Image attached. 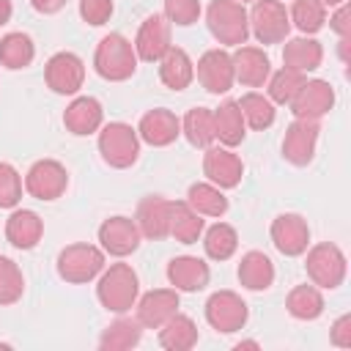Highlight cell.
Here are the masks:
<instances>
[{"label": "cell", "instance_id": "cell-35", "mask_svg": "<svg viewBox=\"0 0 351 351\" xmlns=\"http://www.w3.org/2000/svg\"><path fill=\"white\" fill-rule=\"evenodd\" d=\"M186 203L200 214V217H222L228 211V197L222 195L219 186H214L211 181L203 184H192L189 192H186Z\"/></svg>", "mask_w": 351, "mask_h": 351}, {"label": "cell", "instance_id": "cell-18", "mask_svg": "<svg viewBox=\"0 0 351 351\" xmlns=\"http://www.w3.org/2000/svg\"><path fill=\"white\" fill-rule=\"evenodd\" d=\"M178 291L176 288H156V291H148L137 299V321L145 326V329H159L170 315L178 313Z\"/></svg>", "mask_w": 351, "mask_h": 351}, {"label": "cell", "instance_id": "cell-47", "mask_svg": "<svg viewBox=\"0 0 351 351\" xmlns=\"http://www.w3.org/2000/svg\"><path fill=\"white\" fill-rule=\"evenodd\" d=\"M11 14H14V5H11V0H0V25H8Z\"/></svg>", "mask_w": 351, "mask_h": 351}, {"label": "cell", "instance_id": "cell-46", "mask_svg": "<svg viewBox=\"0 0 351 351\" xmlns=\"http://www.w3.org/2000/svg\"><path fill=\"white\" fill-rule=\"evenodd\" d=\"M30 5H33L38 14H58V11L66 5V0H30Z\"/></svg>", "mask_w": 351, "mask_h": 351}, {"label": "cell", "instance_id": "cell-48", "mask_svg": "<svg viewBox=\"0 0 351 351\" xmlns=\"http://www.w3.org/2000/svg\"><path fill=\"white\" fill-rule=\"evenodd\" d=\"M321 5H340V3H346V0H318Z\"/></svg>", "mask_w": 351, "mask_h": 351}, {"label": "cell", "instance_id": "cell-34", "mask_svg": "<svg viewBox=\"0 0 351 351\" xmlns=\"http://www.w3.org/2000/svg\"><path fill=\"white\" fill-rule=\"evenodd\" d=\"M181 134L195 148H208L214 143V112L208 107H192L181 121Z\"/></svg>", "mask_w": 351, "mask_h": 351}, {"label": "cell", "instance_id": "cell-38", "mask_svg": "<svg viewBox=\"0 0 351 351\" xmlns=\"http://www.w3.org/2000/svg\"><path fill=\"white\" fill-rule=\"evenodd\" d=\"M291 22L304 33V36H313L324 27L326 22V5H321L318 0H293V8H291Z\"/></svg>", "mask_w": 351, "mask_h": 351}, {"label": "cell", "instance_id": "cell-42", "mask_svg": "<svg viewBox=\"0 0 351 351\" xmlns=\"http://www.w3.org/2000/svg\"><path fill=\"white\" fill-rule=\"evenodd\" d=\"M165 19L181 27L195 25L200 19V0H165Z\"/></svg>", "mask_w": 351, "mask_h": 351}, {"label": "cell", "instance_id": "cell-23", "mask_svg": "<svg viewBox=\"0 0 351 351\" xmlns=\"http://www.w3.org/2000/svg\"><path fill=\"white\" fill-rule=\"evenodd\" d=\"M208 263L195 255H178L167 263V280L176 291H203L208 285Z\"/></svg>", "mask_w": 351, "mask_h": 351}, {"label": "cell", "instance_id": "cell-19", "mask_svg": "<svg viewBox=\"0 0 351 351\" xmlns=\"http://www.w3.org/2000/svg\"><path fill=\"white\" fill-rule=\"evenodd\" d=\"M137 134L143 143L154 145V148H165L170 143L178 140L181 134V121L176 112L165 110V107H156V110H148L143 118H140V126H137Z\"/></svg>", "mask_w": 351, "mask_h": 351}, {"label": "cell", "instance_id": "cell-8", "mask_svg": "<svg viewBox=\"0 0 351 351\" xmlns=\"http://www.w3.org/2000/svg\"><path fill=\"white\" fill-rule=\"evenodd\" d=\"M247 315H250V310L236 291H217L206 302V321L211 324V329H217L222 335L244 329Z\"/></svg>", "mask_w": 351, "mask_h": 351}, {"label": "cell", "instance_id": "cell-6", "mask_svg": "<svg viewBox=\"0 0 351 351\" xmlns=\"http://www.w3.org/2000/svg\"><path fill=\"white\" fill-rule=\"evenodd\" d=\"M104 269V250L93 244H69L58 255V274L66 282L82 285L99 277Z\"/></svg>", "mask_w": 351, "mask_h": 351}, {"label": "cell", "instance_id": "cell-45", "mask_svg": "<svg viewBox=\"0 0 351 351\" xmlns=\"http://www.w3.org/2000/svg\"><path fill=\"white\" fill-rule=\"evenodd\" d=\"M329 27L340 36V38H351V8L346 3L337 5V11L329 16Z\"/></svg>", "mask_w": 351, "mask_h": 351}, {"label": "cell", "instance_id": "cell-40", "mask_svg": "<svg viewBox=\"0 0 351 351\" xmlns=\"http://www.w3.org/2000/svg\"><path fill=\"white\" fill-rule=\"evenodd\" d=\"M22 293H25V277H22L19 266L11 258L0 255V304L3 307L14 304L22 299Z\"/></svg>", "mask_w": 351, "mask_h": 351}, {"label": "cell", "instance_id": "cell-28", "mask_svg": "<svg viewBox=\"0 0 351 351\" xmlns=\"http://www.w3.org/2000/svg\"><path fill=\"white\" fill-rule=\"evenodd\" d=\"M239 282L247 291H266V288H271V282H274V263H271V258L258 252V250L241 255Z\"/></svg>", "mask_w": 351, "mask_h": 351}, {"label": "cell", "instance_id": "cell-4", "mask_svg": "<svg viewBox=\"0 0 351 351\" xmlns=\"http://www.w3.org/2000/svg\"><path fill=\"white\" fill-rule=\"evenodd\" d=\"M99 154L110 167L126 170L140 156V134L123 121H112L99 132Z\"/></svg>", "mask_w": 351, "mask_h": 351}, {"label": "cell", "instance_id": "cell-22", "mask_svg": "<svg viewBox=\"0 0 351 351\" xmlns=\"http://www.w3.org/2000/svg\"><path fill=\"white\" fill-rule=\"evenodd\" d=\"M101 121H104V110H101L99 99H93V96H77L63 112V126L77 137L99 132Z\"/></svg>", "mask_w": 351, "mask_h": 351}, {"label": "cell", "instance_id": "cell-36", "mask_svg": "<svg viewBox=\"0 0 351 351\" xmlns=\"http://www.w3.org/2000/svg\"><path fill=\"white\" fill-rule=\"evenodd\" d=\"M203 250L211 261H228L233 258V252L239 250V233L233 225L228 222H214L206 233H203Z\"/></svg>", "mask_w": 351, "mask_h": 351}, {"label": "cell", "instance_id": "cell-9", "mask_svg": "<svg viewBox=\"0 0 351 351\" xmlns=\"http://www.w3.org/2000/svg\"><path fill=\"white\" fill-rule=\"evenodd\" d=\"M47 88L60 96H74L85 82V63L74 52H55L44 66Z\"/></svg>", "mask_w": 351, "mask_h": 351}, {"label": "cell", "instance_id": "cell-10", "mask_svg": "<svg viewBox=\"0 0 351 351\" xmlns=\"http://www.w3.org/2000/svg\"><path fill=\"white\" fill-rule=\"evenodd\" d=\"M69 186V173L55 159H38L25 176V189L36 200H58Z\"/></svg>", "mask_w": 351, "mask_h": 351}, {"label": "cell", "instance_id": "cell-49", "mask_svg": "<svg viewBox=\"0 0 351 351\" xmlns=\"http://www.w3.org/2000/svg\"><path fill=\"white\" fill-rule=\"evenodd\" d=\"M239 3H250V0H239Z\"/></svg>", "mask_w": 351, "mask_h": 351}, {"label": "cell", "instance_id": "cell-43", "mask_svg": "<svg viewBox=\"0 0 351 351\" xmlns=\"http://www.w3.org/2000/svg\"><path fill=\"white\" fill-rule=\"evenodd\" d=\"M80 16L88 25L99 27L112 16V0H80Z\"/></svg>", "mask_w": 351, "mask_h": 351}, {"label": "cell", "instance_id": "cell-25", "mask_svg": "<svg viewBox=\"0 0 351 351\" xmlns=\"http://www.w3.org/2000/svg\"><path fill=\"white\" fill-rule=\"evenodd\" d=\"M211 112H214V140H219L225 148L241 145L247 134V123L239 110V101H222Z\"/></svg>", "mask_w": 351, "mask_h": 351}, {"label": "cell", "instance_id": "cell-5", "mask_svg": "<svg viewBox=\"0 0 351 351\" xmlns=\"http://www.w3.org/2000/svg\"><path fill=\"white\" fill-rule=\"evenodd\" d=\"M304 252H307L304 269H307V277H310L313 285L326 288V291H335V288L343 285L348 266H346V255H343V250L337 244L321 241V244H315V247H310Z\"/></svg>", "mask_w": 351, "mask_h": 351}, {"label": "cell", "instance_id": "cell-39", "mask_svg": "<svg viewBox=\"0 0 351 351\" xmlns=\"http://www.w3.org/2000/svg\"><path fill=\"white\" fill-rule=\"evenodd\" d=\"M266 82H269V99H271V104H291V99L296 96V90L304 82V74L282 66L280 71L269 74Z\"/></svg>", "mask_w": 351, "mask_h": 351}, {"label": "cell", "instance_id": "cell-44", "mask_svg": "<svg viewBox=\"0 0 351 351\" xmlns=\"http://www.w3.org/2000/svg\"><path fill=\"white\" fill-rule=\"evenodd\" d=\"M329 340H332V346H337V348H351V315H348V313L340 315V318L332 324Z\"/></svg>", "mask_w": 351, "mask_h": 351}, {"label": "cell", "instance_id": "cell-14", "mask_svg": "<svg viewBox=\"0 0 351 351\" xmlns=\"http://www.w3.org/2000/svg\"><path fill=\"white\" fill-rule=\"evenodd\" d=\"M140 228L134 219L129 217H110L99 225V241H101V250L115 255V258H126L132 255L137 247H140Z\"/></svg>", "mask_w": 351, "mask_h": 351}, {"label": "cell", "instance_id": "cell-33", "mask_svg": "<svg viewBox=\"0 0 351 351\" xmlns=\"http://www.w3.org/2000/svg\"><path fill=\"white\" fill-rule=\"evenodd\" d=\"M36 58V44L27 33H8L0 38V63L11 71L30 66Z\"/></svg>", "mask_w": 351, "mask_h": 351}, {"label": "cell", "instance_id": "cell-41", "mask_svg": "<svg viewBox=\"0 0 351 351\" xmlns=\"http://www.w3.org/2000/svg\"><path fill=\"white\" fill-rule=\"evenodd\" d=\"M22 197V176L14 165L0 162V208H14Z\"/></svg>", "mask_w": 351, "mask_h": 351}, {"label": "cell", "instance_id": "cell-12", "mask_svg": "<svg viewBox=\"0 0 351 351\" xmlns=\"http://www.w3.org/2000/svg\"><path fill=\"white\" fill-rule=\"evenodd\" d=\"M335 107V88L326 80H304L296 96L291 99L293 118H310L318 121Z\"/></svg>", "mask_w": 351, "mask_h": 351}, {"label": "cell", "instance_id": "cell-20", "mask_svg": "<svg viewBox=\"0 0 351 351\" xmlns=\"http://www.w3.org/2000/svg\"><path fill=\"white\" fill-rule=\"evenodd\" d=\"M233 60V77L247 88H261L271 74V60L261 47H236L230 55Z\"/></svg>", "mask_w": 351, "mask_h": 351}, {"label": "cell", "instance_id": "cell-15", "mask_svg": "<svg viewBox=\"0 0 351 351\" xmlns=\"http://www.w3.org/2000/svg\"><path fill=\"white\" fill-rule=\"evenodd\" d=\"M197 82L208 90V93H228L236 82L233 77V60H230V52L225 49H208L200 55L197 60Z\"/></svg>", "mask_w": 351, "mask_h": 351}, {"label": "cell", "instance_id": "cell-21", "mask_svg": "<svg viewBox=\"0 0 351 351\" xmlns=\"http://www.w3.org/2000/svg\"><path fill=\"white\" fill-rule=\"evenodd\" d=\"M134 222L140 228V236H145L151 241L165 239L170 233V200H165L159 195L143 197L140 206H137Z\"/></svg>", "mask_w": 351, "mask_h": 351}, {"label": "cell", "instance_id": "cell-2", "mask_svg": "<svg viewBox=\"0 0 351 351\" xmlns=\"http://www.w3.org/2000/svg\"><path fill=\"white\" fill-rule=\"evenodd\" d=\"M93 66L96 74L107 82H123L137 71V52L134 44L121 36V33H110L99 41L96 55H93Z\"/></svg>", "mask_w": 351, "mask_h": 351}, {"label": "cell", "instance_id": "cell-16", "mask_svg": "<svg viewBox=\"0 0 351 351\" xmlns=\"http://www.w3.org/2000/svg\"><path fill=\"white\" fill-rule=\"evenodd\" d=\"M170 22L165 19V14H151L145 16V22L140 25L137 30V38H134V52H137V60H145V63H159V58L170 49Z\"/></svg>", "mask_w": 351, "mask_h": 351}, {"label": "cell", "instance_id": "cell-11", "mask_svg": "<svg viewBox=\"0 0 351 351\" xmlns=\"http://www.w3.org/2000/svg\"><path fill=\"white\" fill-rule=\"evenodd\" d=\"M318 121H310V118H293L285 129V137H282V156L296 165V167H304L313 162L315 156V145H318Z\"/></svg>", "mask_w": 351, "mask_h": 351}, {"label": "cell", "instance_id": "cell-31", "mask_svg": "<svg viewBox=\"0 0 351 351\" xmlns=\"http://www.w3.org/2000/svg\"><path fill=\"white\" fill-rule=\"evenodd\" d=\"M285 307L293 318L299 321H315L321 313H324V296H321V288L318 285H296L291 288L288 299H285Z\"/></svg>", "mask_w": 351, "mask_h": 351}, {"label": "cell", "instance_id": "cell-30", "mask_svg": "<svg viewBox=\"0 0 351 351\" xmlns=\"http://www.w3.org/2000/svg\"><path fill=\"white\" fill-rule=\"evenodd\" d=\"M167 236H173L181 244H195L203 236V217L186 200L170 203V233Z\"/></svg>", "mask_w": 351, "mask_h": 351}, {"label": "cell", "instance_id": "cell-37", "mask_svg": "<svg viewBox=\"0 0 351 351\" xmlns=\"http://www.w3.org/2000/svg\"><path fill=\"white\" fill-rule=\"evenodd\" d=\"M239 110L244 115V123L252 126V129H258V132L261 129H269L274 123V115H277L271 99L263 96V93H255V90H250V93H244L239 99Z\"/></svg>", "mask_w": 351, "mask_h": 351}, {"label": "cell", "instance_id": "cell-17", "mask_svg": "<svg viewBox=\"0 0 351 351\" xmlns=\"http://www.w3.org/2000/svg\"><path fill=\"white\" fill-rule=\"evenodd\" d=\"M271 244L285 258H296L310 244V228L302 214H280L271 222Z\"/></svg>", "mask_w": 351, "mask_h": 351}, {"label": "cell", "instance_id": "cell-7", "mask_svg": "<svg viewBox=\"0 0 351 351\" xmlns=\"http://www.w3.org/2000/svg\"><path fill=\"white\" fill-rule=\"evenodd\" d=\"M247 19L261 44H280L291 33V16L280 0H252V11L247 14Z\"/></svg>", "mask_w": 351, "mask_h": 351}, {"label": "cell", "instance_id": "cell-13", "mask_svg": "<svg viewBox=\"0 0 351 351\" xmlns=\"http://www.w3.org/2000/svg\"><path fill=\"white\" fill-rule=\"evenodd\" d=\"M203 173L219 189H233L241 184L244 162L225 145H208L203 154Z\"/></svg>", "mask_w": 351, "mask_h": 351}, {"label": "cell", "instance_id": "cell-1", "mask_svg": "<svg viewBox=\"0 0 351 351\" xmlns=\"http://www.w3.org/2000/svg\"><path fill=\"white\" fill-rule=\"evenodd\" d=\"M96 296L101 302L104 310L110 313H129L137 304L140 296V280L137 271L129 263H112L110 269H101L99 285H96Z\"/></svg>", "mask_w": 351, "mask_h": 351}, {"label": "cell", "instance_id": "cell-27", "mask_svg": "<svg viewBox=\"0 0 351 351\" xmlns=\"http://www.w3.org/2000/svg\"><path fill=\"white\" fill-rule=\"evenodd\" d=\"M324 60V47L321 41L310 38V36H299V38H291L282 49V63L285 69H293L299 74H307V71H315Z\"/></svg>", "mask_w": 351, "mask_h": 351}, {"label": "cell", "instance_id": "cell-24", "mask_svg": "<svg viewBox=\"0 0 351 351\" xmlns=\"http://www.w3.org/2000/svg\"><path fill=\"white\" fill-rule=\"evenodd\" d=\"M44 236V219L30 208H16L5 219V239L16 250H33Z\"/></svg>", "mask_w": 351, "mask_h": 351}, {"label": "cell", "instance_id": "cell-29", "mask_svg": "<svg viewBox=\"0 0 351 351\" xmlns=\"http://www.w3.org/2000/svg\"><path fill=\"white\" fill-rule=\"evenodd\" d=\"M159 343L167 351H189L197 346V326L189 315H170L162 326H159Z\"/></svg>", "mask_w": 351, "mask_h": 351}, {"label": "cell", "instance_id": "cell-32", "mask_svg": "<svg viewBox=\"0 0 351 351\" xmlns=\"http://www.w3.org/2000/svg\"><path fill=\"white\" fill-rule=\"evenodd\" d=\"M140 337H143V324L137 318H118L101 332L99 348H104V351H126V348L137 346Z\"/></svg>", "mask_w": 351, "mask_h": 351}, {"label": "cell", "instance_id": "cell-26", "mask_svg": "<svg viewBox=\"0 0 351 351\" xmlns=\"http://www.w3.org/2000/svg\"><path fill=\"white\" fill-rule=\"evenodd\" d=\"M159 80H162L170 90H184V88H189V82L195 80V63H192V58H189L181 47H170V49L159 58Z\"/></svg>", "mask_w": 351, "mask_h": 351}, {"label": "cell", "instance_id": "cell-3", "mask_svg": "<svg viewBox=\"0 0 351 351\" xmlns=\"http://www.w3.org/2000/svg\"><path fill=\"white\" fill-rule=\"evenodd\" d=\"M206 25L211 36L225 47H241L250 36L247 8L239 0H211L206 8Z\"/></svg>", "mask_w": 351, "mask_h": 351}]
</instances>
